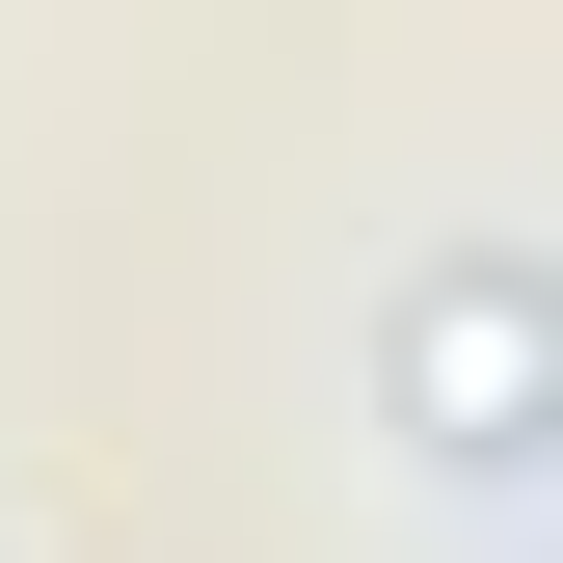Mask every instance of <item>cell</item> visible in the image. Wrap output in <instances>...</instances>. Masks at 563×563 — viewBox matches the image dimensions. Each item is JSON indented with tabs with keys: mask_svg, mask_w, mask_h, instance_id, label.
<instances>
[{
	"mask_svg": "<svg viewBox=\"0 0 563 563\" xmlns=\"http://www.w3.org/2000/svg\"><path fill=\"white\" fill-rule=\"evenodd\" d=\"M376 376H402V456L510 483V456H537V402H563V322H537V268H510V242H456V268H402Z\"/></svg>",
	"mask_w": 563,
	"mask_h": 563,
	"instance_id": "cell-1",
	"label": "cell"
}]
</instances>
